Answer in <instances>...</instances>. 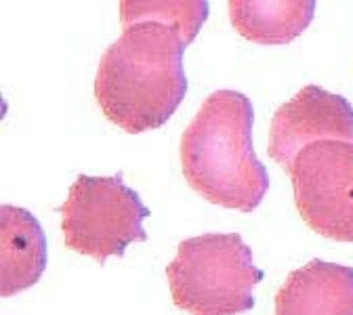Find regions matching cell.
Instances as JSON below:
<instances>
[{
  "instance_id": "6da1fadb",
  "label": "cell",
  "mask_w": 353,
  "mask_h": 315,
  "mask_svg": "<svg viewBox=\"0 0 353 315\" xmlns=\"http://www.w3.org/2000/svg\"><path fill=\"white\" fill-rule=\"evenodd\" d=\"M122 34L101 55L93 93L103 116L130 134L168 122L188 93L183 53L194 42L181 28L120 3Z\"/></svg>"
},
{
  "instance_id": "7a4b0ae2",
  "label": "cell",
  "mask_w": 353,
  "mask_h": 315,
  "mask_svg": "<svg viewBox=\"0 0 353 315\" xmlns=\"http://www.w3.org/2000/svg\"><path fill=\"white\" fill-rule=\"evenodd\" d=\"M254 110L238 91H214L181 134L188 185L206 202L252 212L270 190V174L252 150Z\"/></svg>"
},
{
  "instance_id": "3957f363",
  "label": "cell",
  "mask_w": 353,
  "mask_h": 315,
  "mask_svg": "<svg viewBox=\"0 0 353 315\" xmlns=\"http://www.w3.org/2000/svg\"><path fill=\"white\" fill-rule=\"evenodd\" d=\"M172 305L190 315H240L254 307L263 272L240 234L188 238L166 265Z\"/></svg>"
},
{
  "instance_id": "277c9868",
  "label": "cell",
  "mask_w": 353,
  "mask_h": 315,
  "mask_svg": "<svg viewBox=\"0 0 353 315\" xmlns=\"http://www.w3.org/2000/svg\"><path fill=\"white\" fill-rule=\"evenodd\" d=\"M59 212L65 246L99 265L108 256H122L132 242L148 240L141 223L150 210L139 194L122 181L120 172L116 176L78 174Z\"/></svg>"
},
{
  "instance_id": "5b68a950",
  "label": "cell",
  "mask_w": 353,
  "mask_h": 315,
  "mask_svg": "<svg viewBox=\"0 0 353 315\" xmlns=\"http://www.w3.org/2000/svg\"><path fill=\"white\" fill-rule=\"evenodd\" d=\"M286 172L294 206L309 227L334 242H353V143L307 145Z\"/></svg>"
},
{
  "instance_id": "8992f818",
  "label": "cell",
  "mask_w": 353,
  "mask_h": 315,
  "mask_svg": "<svg viewBox=\"0 0 353 315\" xmlns=\"http://www.w3.org/2000/svg\"><path fill=\"white\" fill-rule=\"evenodd\" d=\"M332 139L353 143V105L322 86L307 84L276 110L268 154L288 170L303 148Z\"/></svg>"
},
{
  "instance_id": "52a82bcc",
  "label": "cell",
  "mask_w": 353,
  "mask_h": 315,
  "mask_svg": "<svg viewBox=\"0 0 353 315\" xmlns=\"http://www.w3.org/2000/svg\"><path fill=\"white\" fill-rule=\"evenodd\" d=\"M274 315H353V267L320 258L290 272Z\"/></svg>"
},
{
  "instance_id": "ba28073f",
  "label": "cell",
  "mask_w": 353,
  "mask_h": 315,
  "mask_svg": "<svg viewBox=\"0 0 353 315\" xmlns=\"http://www.w3.org/2000/svg\"><path fill=\"white\" fill-rule=\"evenodd\" d=\"M47 267V240L38 219L19 206L0 208V294L32 288Z\"/></svg>"
},
{
  "instance_id": "9c48e42d",
  "label": "cell",
  "mask_w": 353,
  "mask_h": 315,
  "mask_svg": "<svg viewBox=\"0 0 353 315\" xmlns=\"http://www.w3.org/2000/svg\"><path fill=\"white\" fill-rule=\"evenodd\" d=\"M236 32L256 44H288L301 36L316 15L312 0H230Z\"/></svg>"
}]
</instances>
